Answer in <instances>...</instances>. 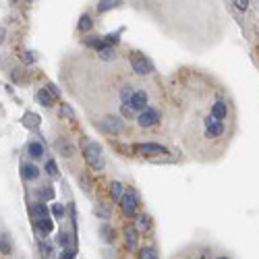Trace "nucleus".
I'll return each instance as SVG.
<instances>
[{
    "label": "nucleus",
    "mask_w": 259,
    "mask_h": 259,
    "mask_svg": "<svg viewBox=\"0 0 259 259\" xmlns=\"http://www.w3.org/2000/svg\"><path fill=\"white\" fill-rule=\"evenodd\" d=\"M116 4H121V2H108V0H102V2H97V11L99 13H106L108 8H114Z\"/></svg>",
    "instance_id": "25"
},
{
    "label": "nucleus",
    "mask_w": 259,
    "mask_h": 259,
    "mask_svg": "<svg viewBox=\"0 0 259 259\" xmlns=\"http://www.w3.org/2000/svg\"><path fill=\"white\" fill-rule=\"evenodd\" d=\"M27 154L33 158V160H39V158H44L46 154V147L42 141H29L27 143Z\"/></svg>",
    "instance_id": "9"
},
{
    "label": "nucleus",
    "mask_w": 259,
    "mask_h": 259,
    "mask_svg": "<svg viewBox=\"0 0 259 259\" xmlns=\"http://www.w3.org/2000/svg\"><path fill=\"white\" fill-rule=\"evenodd\" d=\"M195 259H205V257H195Z\"/></svg>",
    "instance_id": "33"
},
{
    "label": "nucleus",
    "mask_w": 259,
    "mask_h": 259,
    "mask_svg": "<svg viewBox=\"0 0 259 259\" xmlns=\"http://www.w3.org/2000/svg\"><path fill=\"white\" fill-rule=\"evenodd\" d=\"M222 87L199 85L193 75V85L185 83L181 89V141L187 152L199 158L210 160L220 156L224 145L230 139V123H222L212 114V102Z\"/></svg>",
    "instance_id": "1"
},
{
    "label": "nucleus",
    "mask_w": 259,
    "mask_h": 259,
    "mask_svg": "<svg viewBox=\"0 0 259 259\" xmlns=\"http://www.w3.org/2000/svg\"><path fill=\"white\" fill-rule=\"evenodd\" d=\"M61 116H65L66 121H75V110L71 104H61Z\"/></svg>",
    "instance_id": "23"
},
{
    "label": "nucleus",
    "mask_w": 259,
    "mask_h": 259,
    "mask_svg": "<svg viewBox=\"0 0 259 259\" xmlns=\"http://www.w3.org/2000/svg\"><path fill=\"white\" fill-rule=\"evenodd\" d=\"M125 191H127V187H125L123 183H118V181H112V183H110V195H112L114 201H121L123 195H125Z\"/></svg>",
    "instance_id": "17"
},
{
    "label": "nucleus",
    "mask_w": 259,
    "mask_h": 259,
    "mask_svg": "<svg viewBox=\"0 0 259 259\" xmlns=\"http://www.w3.org/2000/svg\"><path fill=\"white\" fill-rule=\"evenodd\" d=\"M23 178L25 181H35V178H39V168L35 164H23Z\"/></svg>",
    "instance_id": "16"
},
{
    "label": "nucleus",
    "mask_w": 259,
    "mask_h": 259,
    "mask_svg": "<svg viewBox=\"0 0 259 259\" xmlns=\"http://www.w3.org/2000/svg\"><path fill=\"white\" fill-rule=\"evenodd\" d=\"M94 214H96L97 218H102V220H110L112 210H110V207H108L106 203H97V205L94 207Z\"/></svg>",
    "instance_id": "19"
},
{
    "label": "nucleus",
    "mask_w": 259,
    "mask_h": 259,
    "mask_svg": "<svg viewBox=\"0 0 259 259\" xmlns=\"http://www.w3.org/2000/svg\"><path fill=\"white\" fill-rule=\"evenodd\" d=\"M44 170H46V174H48L50 178H58V166H56V162H54V160H48Z\"/></svg>",
    "instance_id": "22"
},
{
    "label": "nucleus",
    "mask_w": 259,
    "mask_h": 259,
    "mask_svg": "<svg viewBox=\"0 0 259 259\" xmlns=\"http://www.w3.org/2000/svg\"><path fill=\"white\" fill-rule=\"evenodd\" d=\"M29 214H32L33 218V224L39 232H42L44 236L52 232V220H50V214H48V207L42 203V201H35L32 203V207H29Z\"/></svg>",
    "instance_id": "2"
},
{
    "label": "nucleus",
    "mask_w": 259,
    "mask_h": 259,
    "mask_svg": "<svg viewBox=\"0 0 259 259\" xmlns=\"http://www.w3.org/2000/svg\"><path fill=\"white\" fill-rule=\"evenodd\" d=\"M218 259H228V257H218Z\"/></svg>",
    "instance_id": "34"
},
{
    "label": "nucleus",
    "mask_w": 259,
    "mask_h": 259,
    "mask_svg": "<svg viewBox=\"0 0 259 259\" xmlns=\"http://www.w3.org/2000/svg\"><path fill=\"white\" fill-rule=\"evenodd\" d=\"M54 149L58 154H61L63 158H73L75 154H77V147H75V143H71L68 139H65V137H58L56 141H54Z\"/></svg>",
    "instance_id": "8"
},
{
    "label": "nucleus",
    "mask_w": 259,
    "mask_h": 259,
    "mask_svg": "<svg viewBox=\"0 0 259 259\" xmlns=\"http://www.w3.org/2000/svg\"><path fill=\"white\" fill-rule=\"evenodd\" d=\"M77 257V251H75V247H66L63 249V253H61V259H75Z\"/></svg>",
    "instance_id": "26"
},
{
    "label": "nucleus",
    "mask_w": 259,
    "mask_h": 259,
    "mask_svg": "<svg viewBox=\"0 0 259 259\" xmlns=\"http://www.w3.org/2000/svg\"><path fill=\"white\" fill-rule=\"evenodd\" d=\"M139 259H160V257H158L154 247H143L141 251H139Z\"/></svg>",
    "instance_id": "21"
},
{
    "label": "nucleus",
    "mask_w": 259,
    "mask_h": 259,
    "mask_svg": "<svg viewBox=\"0 0 259 259\" xmlns=\"http://www.w3.org/2000/svg\"><path fill=\"white\" fill-rule=\"evenodd\" d=\"M39 123H42V118H39L35 112H25V116H23V125H25L27 129L35 131V129L39 127Z\"/></svg>",
    "instance_id": "15"
},
{
    "label": "nucleus",
    "mask_w": 259,
    "mask_h": 259,
    "mask_svg": "<svg viewBox=\"0 0 259 259\" xmlns=\"http://www.w3.org/2000/svg\"><path fill=\"white\" fill-rule=\"evenodd\" d=\"M0 238H2V234H0Z\"/></svg>",
    "instance_id": "35"
},
{
    "label": "nucleus",
    "mask_w": 259,
    "mask_h": 259,
    "mask_svg": "<svg viewBox=\"0 0 259 259\" xmlns=\"http://www.w3.org/2000/svg\"><path fill=\"white\" fill-rule=\"evenodd\" d=\"M129 61H131V71H133L137 77H147V75H152V73L156 71L154 63L149 61L145 54H141V52H131Z\"/></svg>",
    "instance_id": "3"
},
{
    "label": "nucleus",
    "mask_w": 259,
    "mask_h": 259,
    "mask_svg": "<svg viewBox=\"0 0 259 259\" xmlns=\"http://www.w3.org/2000/svg\"><path fill=\"white\" fill-rule=\"evenodd\" d=\"M35 195H37V199H39V201H52V199H54V189L52 187H50V185H42V187H39L37 189V191H35Z\"/></svg>",
    "instance_id": "11"
},
{
    "label": "nucleus",
    "mask_w": 259,
    "mask_h": 259,
    "mask_svg": "<svg viewBox=\"0 0 259 259\" xmlns=\"http://www.w3.org/2000/svg\"><path fill=\"white\" fill-rule=\"evenodd\" d=\"M0 42H4V29H0Z\"/></svg>",
    "instance_id": "32"
},
{
    "label": "nucleus",
    "mask_w": 259,
    "mask_h": 259,
    "mask_svg": "<svg viewBox=\"0 0 259 259\" xmlns=\"http://www.w3.org/2000/svg\"><path fill=\"white\" fill-rule=\"evenodd\" d=\"M232 4L238 8V11H247V6H249L247 0H236V2H232Z\"/></svg>",
    "instance_id": "29"
},
{
    "label": "nucleus",
    "mask_w": 259,
    "mask_h": 259,
    "mask_svg": "<svg viewBox=\"0 0 259 259\" xmlns=\"http://www.w3.org/2000/svg\"><path fill=\"white\" fill-rule=\"evenodd\" d=\"M39 249H42L44 255H50V253H52V247H50V243H42V245H39Z\"/></svg>",
    "instance_id": "30"
},
{
    "label": "nucleus",
    "mask_w": 259,
    "mask_h": 259,
    "mask_svg": "<svg viewBox=\"0 0 259 259\" xmlns=\"http://www.w3.org/2000/svg\"><path fill=\"white\" fill-rule=\"evenodd\" d=\"M83 158H85V162L94 168V170H104V154H102V145L99 143H87L85 149H83Z\"/></svg>",
    "instance_id": "4"
},
{
    "label": "nucleus",
    "mask_w": 259,
    "mask_h": 259,
    "mask_svg": "<svg viewBox=\"0 0 259 259\" xmlns=\"http://www.w3.org/2000/svg\"><path fill=\"white\" fill-rule=\"evenodd\" d=\"M97 58H99V61H104V63H112V61L118 58V52L112 46H104L102 50H97Z\"/></svg>",
    "instance_id": "10"
},
{
    "label": "nucleus",
    "mask_w": 259,
    "mask_h": 259,
    "mask_svg": "<svg viewBox=\"0 0 259 259\" xmlns=\"http://www.w3.org/2000/svg\"><path fill=\"white\" fill-rule=\"evenodd\" d=\"M35 99H37V104H42L44 108H50V106L54 104V97L50 96V92H48L46 87H44V89H39V92L35 94Z\"/></svg>",
    "instance_id": "13"
},
{
    "label": "nucleus",
    "mask_w": 259,
    "mask_h": 259,
    "mask_svg": "<svg viewBox=\"0 0 259 259\" xmlns=\"http://www.w3.org/2000/svg\"><path fill=\"white\" fill-rule=\"evenodd\" d=\"M131 152L139 154V156H168L170 152H168V147L160 145V143H137L131 147Z\"/></svg>",
    "instance_id": "6"
},
{
    "label": "nucleus",
    "mask_w": 259,
    "mask_h": 259,
    "mask_svg": "<svg viewBox=\"0 0 259 259\" xmlns=\"http://www.w3.org/2000/svg\"><path fill=\"white\" fill-rule=\"evenodd\" d=\"M25 63H27V65H32V63H33V56H32V52H27V54H25Z\"/></svg>",
    "instance_id": "31"
},
{
    "label": "nucleus",
    "mask_w": 259,
    "mask_h": 259,
    "mask_svg": "<svg viewBox=\"0 0 259 259\" xmlns=\"http://www.w3.org/2000/svg\"><path fill=\"white\" fill-rule=\"evenodd\" d=\"M0 251H2L4 255L11 253V236L8 234H2V238H0Z\"/></svg>",
    "instance_id": "24"
},
{
    "label": "nucleus",
    "mask_w": 259,
    "mask_h": 259,
    "mask_svg": "<svg viewBox=\"0 0 259 259\" xmlns=\"http://www.w3.org/2000/svg\"><path fill=\"white\" fill-rule=\"evenodd\" d=\"M46 89H48V92H50V96H52L54 99H58V97H61V89H58L54 83H48V87H46Z\"/></svg>",
    "instance_id": "28"
},
{
    "label": "nucleus",
    "mask_w": 259,
    "mask_h": 259,
    "mask_svg": "<svg viewBox=\"0 0 259 259\" xmlns=\"http://www.w3.org/2000/svg\"><path fill=\"white\" fill-rule=\"evenodd\" d=\"M162 121V110L160 108H156V106H149L147 110H143L141 114L137 116V127H141V129H152L156 125H160Z\"/></svg>",
    "instance_id": "5"
},
{
    "label": "nucleus",
    "mask_w": 259,
    "mask_h": 259,
    "mask_svg": "<svg viewBox=\"0 0 259 259\" xmlns=\"http://www.w3.org/2000/svg\"><path fill=\"white\" fill-rule=\"evenodd\" d=\"M125 241H127L129 249H135V245H137V228L133 224L125 226Z\"/></svg>",
    "instance_id": "12"
},
{
    "label": "nucleus",
    "mask_w": 259,
    "mask_h": 259,
    "mask_svg": "<svg viewBox=\"0 0 259 259\" xmlns=\"http://www.w3.org/2000/svg\"><path fill=\"white\" fill-rule=\"evenodd\" d=\"M77 27H79V32H83V33H85V32H89V29H94V19L85 13V15H81V19H79Z\"/></svg>",
    "instance_id": "20"
},
{
    "label": "nucleus",
    "mask_w": 259,
    "mask_h": 259,
    "mask_svg": "<svg viewBox=\"0 0 259 259\" xmlns=\"http://www.w3.org/2000/svg\"><path fill=\"white\" fill-rule=\"evenodd\" d=\"M52 214H54V218H58V220H63V218H65V207H63V203H54Z\"/></svg>",
    "instance_id": "27"
},
{
    "label": "nucleus",
    "mask_w": 259,
    "mask_h": 259,
    "mask_svg": "<svg viewBox=\"0 0 259 259\" xmlns=\"http://www.w3.org/2000/svg\"><path fill=\"white\" fill-rule=\"evenodd\" d=\"M135 228H137V232H147L149 228H152V218H149L147 214H139Z\"/></svg>",
    "instance_id": "14"
},
{
    "label": "nucleus",
    "mask_w": 259,
    "mask_h": 259,
    "mask_svg": "<svg viewBox=\"0 0 259 259\" xmlns=\"http://www.w3.org/2000/svg\"><path fill=\"white\" fill-rule=\"evenodd\" d=\"M137 205H139V197L137 193L133 191V189H127L123 199H121V210L127 218H133L137 214Z\"/></svg>",
    "instance_id": "7"
},
{
    "label": "nucleus",
    "mask_w": 259,
    "mask_h": 259,
    "mask_svg": "<svg viewBox=\"0 0 259 259\" xmlns=\"http://www.w3.org/2000/svg\"><path fill=\"white\" fill-rule=\"evenodd\" d=\"M99 234H102V241L104 243H112L114 241V228L110 224H106V222L99 226Z\"/></svg>",
    "instance_id": "18"
}]
</instances>
